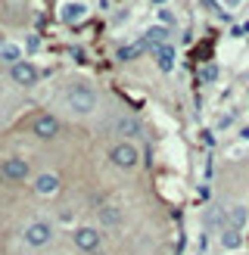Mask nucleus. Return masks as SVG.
<instances>
[{
	"label": "nucleus",
	"mask_w": 249,
	"mask_h": 255,
	"mask_svg": "<svg viewBox=\"0 0 249 255\" xmlns=\"http://www.w3.org/2000/svg\"><path fill=\"white\" fill-rule=\"evenodd\" d=\"M59 131H62V125H59V119H56V116H50V112H44V116H37V119L31 122V134H34L37 140H44V143L56 140V137H59Z\"/></svg>",
	"instance_id": "obj_5"
},
{
	"label": "nucleus",
	"mask_w": 249,
	"mask_h": 255,
	"mask_svg": "<svg viewBox=\"0 0 249 255\" xmlns=\"http://www.w3.org/2000/svg\"><path fill=\"white\" fill-rule=\"evenodd\" d=\"M97 224L100 227H119L122 224V209H116V206H100L97 209Z\"/></svg>",
	"instance_id": "obj_11"
},
{
	"label": "nucleus",
	"mask_w": 249,
	"mask_h": 255,
	"mask_svg": "<svg viewBox=\"0 0 249 255\" xmlns=\"http://www.w3.org/2000/svg\"><path fill=\"white\" fill-rule=\"evenodd\" d=\"M0 184H3V174H0Z\"/></svg>",
	"instance_id": "obj_14"
},
{
	"label": "nucleus",
	"mask_w": 249,
	"mask_h": 255,
	"mask_svg": "<svg viewBox=\"0 0 249 255\" xmlns=\"http://www.w3.org/2000/svg\"><path fill=\"white\" fill-rule=\"evenodd\" d=\"M171 59H174V56H171V50H159V62H162V69H165V72L171 69Z\"/></svg>",
	"instance_id": "obj_13"
},
{
	"label": "nucleus",
	"mask_w": 249,
	"mask_h": 255,
	"mask_svg": "<svg viewBox=\"0 0 249 255\" xmlns=\"http://www.w3.org/2000/svg\"><path fill=\"white\" fill-rule=\"evenodd\" d=\"M72 243H75V249L84 252V255H100V252H103L106 237H103V231H100V227H94V224H78V227L72 231Z\"/></svg>",
	"instance_id": "obj_2"
},
{
	"label": "nucleus",
	"mask_w": 249,
	"mask_h": 255,
	"mask_svg": "<svg viewBox=\"0 0 249 255\" xmlns=\"http://www.w3.org/2000/svg\"><path fill=\"white\" fill-rule=\"evenodd\" d=\"M87 16H91V6L84 0H62L59 3V19L66 25H81Z\"/></svg>",
	"instance_id": "obj_6"
},
{
	"label": "nucleus",
	"mask_w": 249,
	"mask_h": 255,
	"mask_svg": "<svg viewBox=\"0 0 249 255\" xmlns=\"http://www.w3.org/2000/svg\"><path fill=\"white\" fill-rule=\"evenodd\" d=\"M0 59L9 62V66H16V62L22 59V50H19L16 44H3V47H0Z\"/></svg>",
	"instance_id": "obj_12"
},
{
	"label": "nucleus",
	"mask_w": 249,
	"mask_h": 255,
	"mask_svg": "<svg viewBox=\"0 0 249 255\" xmlns=\"http://www.w3.org/2000/svg\"><path fill=\"white\" fill-rule=\"evenodd\" d=\"M9 78L19 87H34L37 84V66L28 62V59H19L16 66H9Z\"/></svg>",
	"instance_id": "obj_7"
},
{
	"label": "nucleus",
	"mask_w": 249,
	"mask_h": 255,
	"mask_svg": "<svg viewBox=\"0 0 249 255\" xmlns=\"http://www.w3.org/2000/svg\"><path fill=\"white\" fill-rule=\"evenodd\" d=\"M66 106H69L72 116H91V112L97 109V91H94L91 84L75 81L66 91Z\"/></svg>",
	"instance_id": "obj_1"
},
{
	"label": "nucleus",
	"mask_w": 249,
	"mask_h": 255,
	"mask_svg": "<svg viewBox=\"0 0 249 255\" xmlns=\"http://www.w3.org/2000/svg\"><path fill=\"white\" fill-rule=\"evenodd\" d=\"M28 162L25 159H6L3 165H0V174H3V181H25L28 177Z\"/></svg>",
	"instance_id": "obj_9"
},
{
	"label": "nucleus",
	"mask_w": 249,
	"mask_h": 255,
	"mask_svg": "<svg viewBox=\"0 0 249 255\" xmlns=\"http://www.w3.org/2000/svg\"><path fill=\"white\" fill-rule=\"evenodd\" d=\"M50 240H53V227H50L47 221H31V224H25L22 243L28 246V249H44V246H50Z\"/></svg>",
	"instance_id": "obj_4"
},
{
	"label": "nucleus",
	"mask_w": 249,
	"mask_h": 255,
	"mask_svg": "<svg viewBox=\"0 0 249 255\" xmlns=\"http://www.w3.org/2000/svg\"><path fill=\"white\" fill-rule=\"evenodd\" d=\"M109 162L116 165L119 171H134L137 165H140V149H137V143H131V140H119V143L109 149Z\"/></svg>",
	"instance_id": "obj_3"
},
{
	"label": "nucleus",
	"mask_w": 249,
	"mask_h": 255,
	"mask_svg": "<svg viewBox=\"0 0 249 255\" xmlns=\"http://www.w3.org/2000/svg\"><path fill=\"white\" fill-rule=\"evenodd\" d=\"M116 131H119L122 140H131V143H134V140L140 137V119H137V116H122L116 122Z\"/></svg>",
	"instance_id": "obj_10"
},
{
	"label": "nucleus",
	"mask_w": 249,
	"mask_h": 255,
	"mask_svg": "<svg viewBox=\"0 0 249 255\" xmlns=\"http://www.w3.org/2000/svg\"><path fill=\"white\" fill-rule=\"evenodd\" d=\"M59 187H62V181H59V174H53V171H44V174H37V177H34V193H37V196H44V199L56 196V193H59Z\"/></svg>",
	"instance_id": "obj_8"
}]
</instances>
